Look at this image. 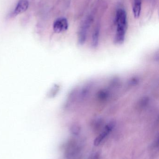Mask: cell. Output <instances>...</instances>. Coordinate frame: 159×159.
<instances>
[{"label": "cell", "mask_w": 159, "mask_h": 159, "mask_svg": "<svg viewBox=\"0 0 159 159\" xmlns=\"http://www.w3.org/2000/svg\"><path fill=\"white\" fill-rule=\"evenodd\" d=\"M115 24L116 33L115 37L116 43L120 44L125 41L127 29V16L126 11L122 8L118 9L116 14Z\"/></svg>", "instance_id": "1"}, {"label": "cell", "mask_w": 159, "mask_h": 159, "mask_svg": "<svg viewBox=\"0 0 159 159\" xmlns=\"http://www.w3.org/2000/svg\"><path fill=\"white\" fill-rule=\"evenodd\" d=\"M92 21H93L92 17L91 16H89L82 23L78 32V42L79 44H84L86 42L88 30L90 27Z\"/></svg>", "instance_id": "2"}, {"label": "cell", "mask_w": 159, "mask_h": 159, "mask_svg": "<svg viewBox=\"0 0 159 159\" xmlns=\"http://www.w3.org/2000/svg\"><path fill=\"white\" fill-rule=\"evenodd\" d=\"M115 127V123L113 122H110L105 127L104 130L101 133V134H99L97 138L94 140V145L96 146L99 145L102 142L103 140L105 139L106 136H108V134L113 130Z\"/></svg>", "instance_id": "3"}, {"label": "cell", "mask_w": 159, "mask_h": 159, "mask_svg": "<svg viewBox=\"0 0 159 159\" xmlns=\"http://www.w3.org/2000/svg\"><path fill=\"white\" fill-rule=\"evenodd\" d=\"M68 20L65 18H59L54 21L53 28L55 32L57 33L65 31L68 29Z\"/></svg>", "instance_id": "4"}, {"label": "cell", "mask_w": 159, "mask_h": 159, "mask_svg": "<svg viewBox=\"0 0 159 159\" xmlns=\"http://www.w3.org/2000/svg\"><path fill=\"white\" fill-rule=\"evenodd\" d=\"M29 6V2L28 0H20L14 11L15 16L24 13L28 9Z\"/></svg>", "instance_id": "5"}, {"label": "cell", "mask_w": 159, "mask_h": 159, "mask_svg": "<svg viewBox=\"0 0 159 159\" xmlns=\"http://www.w3.org/2000/svg\"><path fill=\"white\" fill-rule=\"evenodd\" d=\"M142 9V0H134V5L133 7V13L134 17L138 19L141 15Z\"/></svg>", "instance_id": "6"}, {"label": "cell", "mask_w": 159, "mask_h": 159, "mask_svg": "<svg viewBox=\"0 0 159 159\" xmlns=\"http://www.w3.org/2000/svg\"><path fill=\"white\" fill-rule=\"evenodd\" d=\"M100 29L99 26H97L95 28L93 32L92 36V41L91 45L92 47L96 48L99 44V35H100Z\"/></svg>", "instance_id": "7"}]
</instances>
